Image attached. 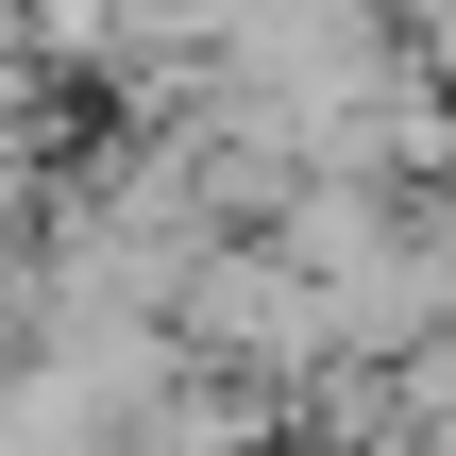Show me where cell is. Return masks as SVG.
<instances>
[{
  "mask_svg": "<svg viewBox=\"0 0 456 456\" xmlns=\"http://www.w3.org/2000/svg\"><path fill=\"white\" fill-rule=\"evenodd\" d=\"M271 456H372V440H338V423H288V440H271Z\"/></svg>",
  "mask_w": 456,
  "mask_h": 456,
  "instance_id": "1",
  "label": "cell"
}]
</instances>
